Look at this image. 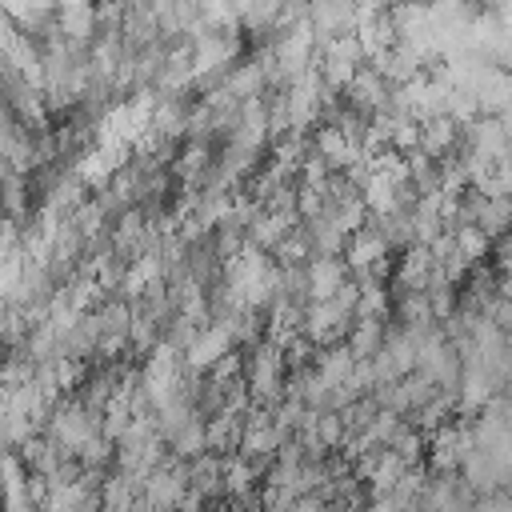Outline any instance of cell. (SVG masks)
Wrapping results in <instances>:
<instances>
[{"label": "cell", "mask_w": 512, "mask_h": 512, "mask_svg": "<svg viewBox=\"0 0 512 512\" xmlns=\"http://www.w3.org/2000/svg\"><path fill=\"white\" fill-rule=\"evenodd\" d=\"M228 344H232L228 324H212V328H204V332L192 340V348H188V364L204 372V368H212L216 360L228 356Z\"/></svg>", "instance_id": "obj_4"}, {"label": "cell", "mask_w": 512, "mask_h": 512, "mask_svg": "<svg viewBox=\"0 0 512 512\" xmlns=\"http://www.w3.org/2000/svg\"><path fill=\"white\" fill-rule=\"evenodd\" d=\"M456 144H460V124H456L452 116L420 120V152H424L428 160H444Z\"/></svg>", "instance_id": "obj_2"}, {"label": "cell", "mask_w": 512, "mask_h": 512, "mask_svg": "<svg viewBox=\"0 0 512 512\" xmlns=\"http://www.w3.org/2000/svg\"><path fill=\"white\" fill-rule=\"evenodd\" d=\"M500 304L512 312V280H500Z\"/></svg>", "instance_id": "obj_13"}, {"label": "cell", "mask_w": 512, "mask_h": 512, "mask_svg": "<svg viewBox=\"0 0 512 512\" xmlns=\"http://www.w3.org/2000/svg\"><path fill=\"white\" fill-rule=\"evenodd\" d=\"M452 244L456 252L468 260V264H480L484 256H492V240L476 228V224H464V228H452Z\"/></svg>", "instance_id": "obj_9"}, {"label": "cell", "mask_w": 512, "mask_h": 512, "mask_svg": "<svg viewBox=\"0 0 512 512\" xmlns=\"http://www.w3.org/2000/svg\"><path fill=\"white\" fill-rule=\"evenodd\" d=\"M168 444H172V452H176V456H184V460L204 456V452H208V448H204V420H200V416H192L188 424H180V428L168 436Z\"/></svg>", "instance_id": "obj_8"}, {"label": "cell", "mask_w": 512, "mask_h": 512, "mask_svg": "<svg viewBox=\"0 0 512 512\" xmlns=\"http://www.w3.org/2000/svg\"><path fill=\"white\" fill-rule=\"evenodd\" d=\"M296 500H300V496H296L292 488H276V484H268L264 496H260V512H292Z\"/></svg>", "instance_id": "obj_12"}, {"label": "cell", "mask_w": 512, "mask_h": 512, "mask_svg": "<svg viewBox=\"0 0 512 512\" xmlns=\"http://www.w3.org/2000/svg\"><path fill=\"white\" fill-rule=\"evenodd\" d=\"M240 436H244V424H240V416H232V412H216V416L204 424V448H208V452L240 448Z\"/></svg>", "instance_id": "obj_5"}, {"label": "cell", "mask_w": 512, "mask_h": 512, "mask_svg": "<svg viewBox=\"0 0 512 512\" xmlns=\"http://www.w3.org/2000/svg\"><path fill=\"white\" fill-rule=\"evenodd\" d=\"M304 280H308L312 304L332 300V296L340 292V284L348 280V276H344V260H336V256H316V260L304 268Z\"/></svg>", "instance_id": "obj_1"}, {"label": "cell", "mask_w": 512, "mask_h": 512, "mask_svg": "<svg viewBox=\"0 0 512 512\" xmlns=\"http://www.w3.org/2000/svg\"><path fill=\"white\" fill-rule=\"evenodd\" d=\"M476 228L496 244L500 236H508L512 232V200L508 196H500V200H484L480 204V216H476Z\"/></svg>", "instance_id": "obj_6"}, {"label": "cell", "mask_w": 512, "mask_h": 512, "mask_svg": "<svg viewBox=\"0 0 512 512\" xmlns=\"http://www.w3.org/2000/svg\"><path fill=\"white\" fill-rule=\"evenodd\" d=\"M252 464L248 460H232V464H224V496H236V500H244L248 492H252Z\"/></svg>", "instance_id": "obj_11"}, {"label": "cell", "mask_w": 512, "mask_h": 512, "mask_svg": "<svg viewBox=\"0 0 512 512\" xmlns=\"http://www.w3.org/2000/svg\"><path fill=\"white\" fill-rule=\"evenodd\" d=\"M380 344H384V324L380 320H356V328L348 336L352 360H372L380 352Z\"/></svg>", "instance_id": "obj_7"}, {"label": "cell", "mask_w": 512, "mask_h": 512, "mask_svg": "<svg viewBox=\"0 0 512 512\" xmlns=\"http://www.w3.org/2000/svg\"><path fill=\"white\" fill-rule=\"evenodd\" d=\"M388 256V244H384V236L376 232V228H360L352 240H348V252H344V268H352V272H372L380 260Z\"/></svg>", "instance_id": "obj_3"}, {"label": "cell", "mask_w": 512, "mask_h": 512, "mask_svg": "<svg viewBox=\"0 0 512 512\" xmlns=\"http://www.w3.org/2000/svg\"><path fill=\"white\" fill-rule=\"evenodd\" d=\"M388 452L404 464V468H420V456H424V436L416 432V428H400L396 436H392V444H388Z\"/></svg>", "instance_id": "obj_10"}]
</instances>
